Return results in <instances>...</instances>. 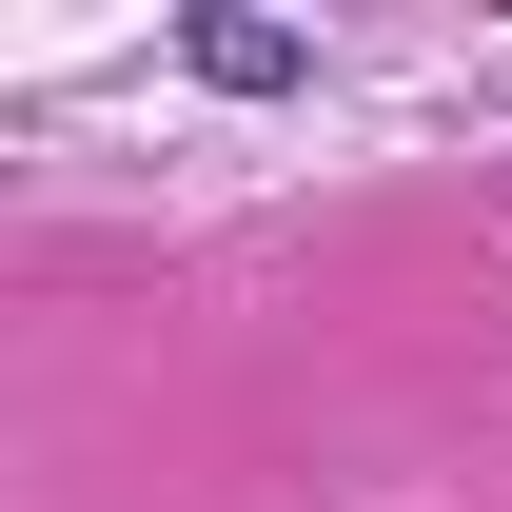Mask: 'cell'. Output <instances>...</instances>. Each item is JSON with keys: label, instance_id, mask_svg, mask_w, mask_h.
Listing matches in <instances>:
<instances>
[{"label": "cell", "instance_id": "cell-1", "mask_svg": "<svg viewBox=\"0 0 512 512\" xmlns=\"http://www.w3.org/2000/svg\"><path fill=\"white\" fill-rule=\"evenodd\" d=\"M316 60V40H296V20H197V79H237V99H276V79Z\"/></svg>", "mask_w": 512, "mask_h": 512}]
</instances>
